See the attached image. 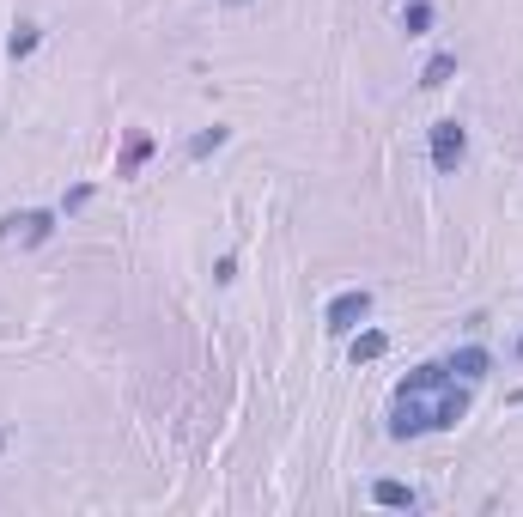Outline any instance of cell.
<instances>
[{
	"mask_svg": "<svg viewBox=\"0 0 523 517\" xmlns=\"http://www.w3.org/2000/svg\"><path fill=\"white\" fill-rule=\"evenodd\" d=\"M475 408V384H463L457 372L438 384H396L390 402V438H426V432H457Z\"/></svg>",
	"mask_w": 523,
	"mask_h": 517,
	"instance_id": "6da1fadb",
	"label": "cell"
},
{
	"mask_svg": "<svg viewBox=\"0 0 523 517\" xmlns=\"http://www.w3.org/2000/svg\"><path fill=\"white\" fill-rule=\"evenodd\" d=\"M463 159H469V128H463L457 116L432 122V171H438V177H457Z\"/></svg>",
	"mask_w": 523,
	"mask_h": 517,
	"instance_id": "7a4b0ae2",
	"label": "cell"
},
{
	"mask_svg": "<svg viewBox=\"0 0 523 517\" xmlns=\"http://www.w3.org/2000/svg\"><path fill=\"white\" fill-rule=\"evenodd\" d=\"M365 317H371V292H365V286H347V292H335V299H329V311H323L329 335H353Z\"/></svg>",
	"mask_w": 523,
	"mask_h": 517,
	"instance_id": "3957f363",
	"label": "cell"
},
{
	"mask_svg": "<svg viewBox=\"0 0 523 517\" xmlns=\"http://www.w3.org/2000/svg\"><path fill=\"white\" fill-rule=\"evenodd\" d=\"M0 238H19L25 250H37V244H49V238H55V213H49V207L7 213V219H0Z\"/></svg>",
	"mask_w": 523,
	"mask_h": 517,
	"instance_id": "277c9868",
	"label": "cell"
},
{
	"mask_svg": "<svg viewBox=\"0 0 523 517\" xmlns=\"http://www.w3.org/2000/svg\"><path fill=\"white\" fill-rule=\"evenodd\" d=\"M444 365H451V372H457L463 384H481V378L493 372V353L469 341V347H451V353H444Z\"/></svg>",
	"mask_w": 523,
	"mask_h": 517,
	"instance_id": "5b68a950",
	"label": "cell"
},
{
	"mask_svg": "<svg viewBox=\"0 0 523 517\" xmlns=\"http://www.w3.org/2000/svg\"><path fill=\"white\" fill-rule=\"evenodd\" d=\"M384 353H390V335H384V329H365V323H359V329L347 335V359H353V365H371V359H384Z\"/></svg>",
	"mask_w": 523,
	"mask_h": 517,
	"instance_id": "8992f818",
	"label": "cell"
},
{
	"mask_svg": "<svg viewBox=\"0 0 523 517\" xmlns=\"http://www.w3.org/2000/svg\"><path fill=\"white\" fill-rule=\"evenodd\" d=\"M371 505H384V511H414L420 493L408 481H371Z\"/></svg>",
	"mask_w": 523,
	"mask_h": 517,
	"instance_id": "52a82bcc",
	"label": "cell"
},
{
	"mask_svg": "<svg viewBox=\"0 0 523 517\" xmlns=\"http://www.w3.org/2000/svg\"><path fill=\"white\" fill-rule=\"evenodd\" d=\"M146 159H153V134H128V146H122V159H116V177H134Z\"/></svg>",
	"mask_w": 523,
	"mask_h": 517,
	"instance_id": "ba28073f",
	"label": "cell"
},
{
	"mask_svg": "<svg viewBox=\"0 0 523 517\" xmlns=\"http://www.w3.org/2000/svg\"><path fill=\"white\" fill-rule=\"evenodd\" d=\"M451 73H457V55H451V49H438V55L420 67V86H426V92H438V86H451Z\"/></svg>",
	"mask_w": 523,
	"mask_h": 517,
	"instance_id": "9c48e42d",
	"label": "cell"
},
{
	"mask_svg": "<svg viewBox=\"0 0 523 517\" xmlns=\"http://www.w3.org/2000/svg\"><path fill=\"white\" fill-rule=\"evenodd\" d=\"M438 25V7H432V0H408V7H402V31L408 37H426Z\"/></svg>",
	"mask_w": 523,
	"mask_h": 517,
	"instance_id": "30bf717a",
	"label": "cell"
},
{
	"mask_svg": "<svg viewBox=\"0 0 523 517\" xmlns=\"http://www.w3.org/2000/svg\"><path fill=\"white\" fill-rule=\"evenodd\" d=\"M226 140H232V128H226V122H213V128H201V134L189 140V159H213V153H219V146H226Z\"/></svg>",
	"mask_w": 523,
	"mask_h": 517,
	"instance_id": "8fae6325",
	"label": "cell"
},
{
	"mask_svg": "<svg viewBox=\"0 0 523 517\" xmlns=\"http://www.w3.org/2000/svg\"><path fill=\"white\" fill-rule=\"evenodd\" d=\"M31 49H37V25H13V37H7V55H13V61H25Z\"/></svg>",
	"mask_w": 523,
	"mask_h": 517,
	"instance_id": "7c38bea8",
	"label": "cell"
},
{
	"mask_svg": "<svg viewBox=\"0 0 523 517\" xmlns=\"http://www.w3.org/2000/svg\"><path fill=\"white\" fill-rule=\"evenodd\" d=\"M92 201V183H80V189H67V201H61V213H80Z\"/></svg>",
	"mask_w": 523,
	"mask_h": 517,
	"instance_id": "4fadbf2b",
	"label": "cell"
},
{
	"mask_svg": "<svg viewBox=\"0 0 523 517\" xmlns=\"http://www.w3.org/2000/svg\"><path fill=\"white\" fill-rule=\"evenodd\" d=\"M517 365H523V335H517Z\"/></svg>",
	"mask_w": 523,
	"mask_h": 517,
	"instance_id": "5bb4252c",
	"label": "cell"
},
{
	"mask_svg": "<svg viewBox=\"0 0 523 517\" xmlns=\"http://www.w3.org/2000/svg\"><path fill=\"white\" fill-rule=\"evenodd\" d=\"M226 7H250V0H226Z\"/></svg>",
	"mask_w": 523,
	"mask_h": 517,
	"instance_id": "9a60e30c",
	"label": "cell"
}]
</instances>
